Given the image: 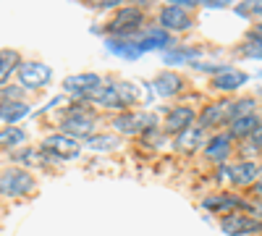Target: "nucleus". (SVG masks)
<instances>
[{
    "instance_id": "nucleus-1",
    "label": "nucleus",
    "mask_w": 262,
    "mask_h": 236,
    "mask_svg": "<svg viewBox=\"0 0 262 236\" xmlns=\"http://www.w3.org/2000/svg\"><path fill=\"white\" fill-rule=\"evenodd\" d=\"M84 100L105 105V108H126V105H134L139 100V90L118 81V84H111V87H100L90 95H84Z\"/></svg>"
},
{
    "instance_id": "nucleus-2",
    "label": "nucleus",
    "mask_w": 262,
    "mask_h": 236,
    "mask_svg": "<svg viewBox=\"0 0 262 236\" xmlns=\"http://www.w3.org/2000/svg\"><path fill=\"white\" fill-rule=\"evenodd\" d=\"M155 123H158V118L152 113H139V111L137 113H121L113 118V126L123 134H142L147 128H155Z\"/></svg>"
},
{
    "instance_id": "nucleus-3",
    "label": "nucleus",
    "mask_w": 262,
    "mask_h": 236,
    "mask_svg": "<svg viewBox=\"0 0 262 236\" xmlns=\"http://www.w3.org/2000/svg\"><path fill=\"white\" fill-rule=\"evenodd\" d=\"M0 189H3L6 197H18V195H27V191L34 189V179L27 174V170H3V179H0Z\"/></svg>"
},
{
    "instance_id": "nucleus-4",
    "label": "nucleus",
    "mask_w": 262,
    "mask_h": 236,
    "mask_svg": "<svg viewBox=\"0 0 262 236\" xmlns=\"http://www.w3.org/2000/svg\"><path fill=\"white\" fill-rule=\"evenodd\" d=\"M221 228L228 236H244V233H259L262 231V221L259 218H249L242 216V212H233V216H226L221 221Z\"/></svg>"
},
{
    "instance_id": "nucleus-5",
    "label": "nucleus",
    "mask_w": 262,
    "mask_h": 236,
    "mask_svg": "<svg viewBox=\"0 0 262 236\" xmlns=\"http://www.w3.org/2000/svg\"><path fill=\"white\" fill-rule=\"evenodd\" d=\"M42 149L45 153H50V155H55V158H76L79 155V142L74 139V137H69V134H53V137H48L45 142H42Z\"/></svg>"
},
{
    "instance_id": "nucleus-6",
    "label": "nucleus",
    "mask_w": 262,
    "mask_h": 236,
    "mask_svg": "<svg viewBox=\"0 0 262 236\" xmlns=\"http://www.w3.org/2000/svg\"><path fill=\"white\" fill-rule=\"evenodd\" d=\"M142 27V11L139 8H121L113 21L107 24V29L116 32V34H137V29Z\"/></svg>"
},
{
    "instance_id": "nucleus-7",
    "label": "nucleus",
    "mask_w": 262,
    "mask_h": 236,
    "mask_svg": "<svg viewBox=\"0 0 262 236\" xmlns=\"http://www.w3.org/2000/svg\"><path fill=\"white\" fill-rule=\"evenodd\" d=\"M50 69L45 66V63H24V66L18 69V79L24 87H42V84H48L50 81Z\"/></svg>"
},
{
    "instance_id": "nucleus-8",
    "label": "nucleus",
    "mask_w": 262,
    "mask_h": 236,
    "mask_svg": "<svg viewBox=\"0 0 262 236\" xmlns=\"http://www.w3.org/2000/svg\"><path fill=\"white\" fill-rule=\"evenodd\" d=\"M63 87L74 92V95H90L95 90H100V76L97 74H76V76H69L63 81Z\"/></svg>"
},
{
    "instance_id": "nucleus-9",
    "label": "nucleus",
    "mask_w": 262,
    "mask_h": 236,
    "mask_svg": "<svg viewBox=\"0 0 262 236\" xmlns=\"http://www.w3.org/2000/svg\"><path fill=\"white\" fill-rule=\"evenodd\" d=\"M160 24H163L165 29H179V32H184V29H189L191 18H189V13H186L184 8H179V6H165V8L160 11Z\"/></svg>"
},
{
    "instance_id": "nucleus-10",
    "label": "nucleus",
    "mask_w": 262,
    "mask_h": 236,
    "mask_svg": "<svg viewBox=\"0 0 262 236\" xmlns=\"http://www.w3.org/2000/svg\"><path fill=\"white\" fill-rule=\"evenodd\" d=\"M191 121H194V111H191V108H186V105H181V108H173V111L165 116V132L181 134V132H186V128L191 126Z\"/></svg>"
},
{
    "instance_id": "nucleus-11",
    "label": "nucleus",
    "mask_w": 262,
    "mask_h": 236,
    "mask_svg": "<svg viewBox=\"0 0 262 236\" xmlns=\"http://www.w3.org/2000/svg\"><path fill=\"white\" fill-rule=\"evenodd\" d=\"M244 84H247V74L233 71V69H223L221 74L215 76L212 87L223 90V92H233V90H238V87H244Z\"/></svg>"
},
{
    "instance_id": "nucleus-12",
    "label": "nucleus",
    "mask_w": 262,
    "mask_h": 236,
    "mask_svg": "<svg viewBox=\"0 0 262 236\" xmlns=\"http://www.w3.org/2000/svg\"><path fill=\"white\" fill-rule=\"evenodd\" d=\"M205 207L207 210H215V212H228V216H233L238 207H249V205L244 200L233 197V195H223V197H207L205 200Z\"/></svg>"
},
{
    "instance_id": "nucleus-13",
    "label": "nucleus",
    "mask_w": 262,
    "mask_h": 236,
    "mask_svg": "<svg viewBox=\"0 0 262 236\" xmlns=\"http://www.w3.org/2000/svg\"><path fill=\"white\" fill-rule=\"evenodd\" d=\"M231 108H233L231 102H215V105H210V108H205L202 118H200L202 126H221L223 121L231 118Z\"/></svg>"
},
{
    "instance_id": "nucleus-14",
    "label": "nucleus",
    "mask_w": 262,
    "mask_h": 236,
    "mask_svg": "<svg viewBox=\"0 0 262 236\" xmlns=\"http://www.w3.org/2000/svg\"><path fill=\"white\" fill-rule=\"evenodd\" d=\"M134 42L139 45V50L144 53V50H155V48L173 45V37H170L168 32H163V29H149L144 37H139V39H134Z\"/></svg>"
},
{
    "instance_id": "nucleus-15",
    "label": "nucleus",
    "mask_w": 262,
    "mask_h": 236,
    "mask_svg": "<svg viewBox=\"0 0 262 236\" xmlns=\"http://www.w3.org/2000/svg\"><path fill=\"white\" fill-rule=\"evenodd\" d=\"M257 174H259V168L254 165V163H249V160H244V163H238L236 168H228V176H231V181L238 186V184H252L254 179H257Z\"/></svg>"
},
{
    "instance_id": "nucleus-16",
    "label": "nucleus",
    "mask_w": 262,
    "mask_h": 236,
    "mask_svg": "<svg viewBox=\"0 0 262 236\" xmlns=\"http://www.w3.org/2000/svg\"><path fill=\"white\" fill-rule=\"evenodd\" d=\"M205 142V134L202 128H186V132L179 134L176 139V149H181V153H194V149H200Z\"/></svg>"
},
{
    "instance_id": "nucleus-17",
    "label": "nucleus",
    "mask_w": 262,
    "mask_h": 236,
    "mask_svg": "<svg viewBox=\"0 0 262 236\" xmlns=\"http://www.w3.org/2000/svg\"><path fill=\"white\" fill-rule=\"evenodd\" d=\"M92 126H95L92 116H84V113H74L71 118L63 121V128H66V134H69V137L71 134H90Z\"/></svg>"
},
{
    "instance_id": "nucleus-18",
    "label": "nucleus",
    "mask_w": 262,
    "mask_h": 236,
    "mask_svg": "<svg viewBox=\"0 0 262 236\" xmlns=\"http://www.w3.org/2000/svg\"><path fill=\"white\" fill-rule=\"evenodd\" d=\"M181 90V76L179 74H173V71H165L155 79V92L168 97V95H176Z\"/></svg>"
},
{
    "instance_id": "nucleus-19",
    "label": "nucleus",
    "mask_w": 262,
    "mask_h": 236,
    "mask_svg": "<svg viewBox=\"0 0 262 236\" xmlns=\"http://www.w3.org/2000/svg\"><path fill=\"white\" fill-rule=\"evenodd\" d=\"M259 128V118L257 116H244V118H236L231 123V137H252Z\"/></svg>"
},
{
    "instance_id": "nucleus-20",
    "label": "nucleus",
    "mask_w": 262,
    "mask_h": 236,
    "mask_svg": "<svg viewBox=\"0 0 262 236\" xmlns=\"http://www.w3.org/2000/svg\"><path fill=\"white\" fill-rule=\"evenodd\" d=\"M27 113H29V105H24V102H3V108H0V118H3V123H16Z\"/></svg>"
},
{
    "instance_id": "nucleus-21",
    "label": "nucleus",
    "mask_w": 262,
    "mask_h": 236,
    "mask_svg": "<svg viewBox=\"0 0 262 236\" xmlns=\"http://www.w3.org/2000/svg\"><path fill=\"white\" fill-rule=\"evenodd\" d=\"M207 158H212V160H226V155L231 153V144H228V137H212L210 142H207Z\"/></svg>"
},
{
    "instance_id": "nucleus-22",
    "label": "nucleus",
    "mask_w": 262,
    "mask_h": 236,
    "mask_svg": "<svg viewBox=\"0 0 262 236\" xmlns=\"http://www.w3.org/2000/svg\"><path fill=\"white\" fill-rule=\"evenodd\" d=\"M18 66V53L16 50H3L0 53V81H8V76H11V71ZM21 69V66H18Z\"/></svg>"
},
{
    "instance_id": "nucleus-23",
    "label": "nucleus",
    "mask_w": 262,
    "mask_h": 236,
    "mask_svg": "<svg viewBox=\"0 0 262 236\" xmlns=\"http://www.w3.org/2000/svg\"><path fill=\"white\" fill-rule=\"evenodd\" d=\"M107 48H111L113 53H118V55H123V58H139V55H142V50H139L137 42H121V39H111V42H107Z\"/></svg>"
},
{
    "instance_id": "nucleus-24",
    "label": "nucleus",
    "mask_w": 262,
    "mask_h": 236,
    "mask_svg": "<svg viewBox=\"0 0 262 236\" xmlns=\"http://www.w3.org/2000/svg\"><path fill=\"white\" fill-rule=\"evenodd\" d=\"M13 160L27 163V165H45V155H42L39 149H24V153H16Z\"/></svg>"
},
{
    "instance_id": "nucleus-25",
    "label": "nucleus",
    "mask_w": 262,
    "mask_h": 236,
    "mask_svg": "<svg viewBox=\"0 0 262 236\" xmlns=\"http://www.w3.org/2000/svg\"><path fill=\"white\" fill-rule=\"evenodd\" d=\"M194 58H200V50H196V48L165 53V63H186V60H194Z\"/></svg>"
},
{
    "instance_id": "nucleus-26",
    "label": "nucleus",
    "mask_w": 262,
    "mask_h": 236,
    "mask_svg": "<svg viewBox=\"0 0 262 236\" xmlns=\"http://www.w3.org/2000/svg\"><path fill=\"white\" fill-rule=\"evenodd\" d=\"M90 147L97 153H107V149L118 147V137H90Z\"/></svg>"
},
{
    "instance_id": "nucleus-27",
    "label": "nucleus",
    "mask_w": 262,
    "mask_h": 236,
    "mask_svg": "<svg viewBox=\"0 0 262 236\" xmlns=\"http://www.w3.org/2000/svg\"><path fill=\"white\" fill-rule=\"evenodd\" d=\"M252 108H254V100H252V97H244V100L233 102V108H231V121L244 118V116H252V113H249Z\"/></svg>"
},
{
    "instance_id": "nucleus-28",
    "label": "nucleus",
    "mask_w": 262,
    "mask_h": 236,
    "mask_svg": "<svg viewBox=\"0 0 262 236\" xmlns=\"http://www.w3.org/2000/svg\"><path fill=\"white\" fill-rule=\"evenodd\" d=\"M24 142V132H18V128H3V134H0V144H3L6 149Z\"/></svg>"
},
{
    "instance_id": "nucleus-29",
    "label": "nucleus",
    "mask_w": 262,
    "mask_h": 236,
    "mask_svg": "<svg viewBox=\"0 0 262 236\" xmlns=\"http://www.w3.org/2000/svg\"><path fill=\"white\" fill-rule=\"evenodd\" d=\"M242 53L249 55V58H262V39H249L242 48Z\"/></svg>"
},
{
    "instance_id": "nucleus-30",
    "label": "nucleus",
    "mask_w": 262,
    "mask_h": 236,
    "mask_svg": "<svg viewBox=\"0 0 262 236\" xmlns=\"http://www.w3.org/2000/svg\"><path fill=\"white\" fill-rule=\"evenodd\" d=\"M252 142H254V147H257V149H262V126H259L257 132L252 134Z\"/></svg>"
},
{
    "instance_id": "nucleus-31",
    "label": "nucleus",
    "mask_w": 262,
    "mask_h": 236,
    "mask_svg": "<svg viewBox=\"0 0 262 236\" xmlns=\"http://www.w3.org/2000/svg\"><path fill=\"white\" fill-rule=\"evenodd\" d=\"M249 210H254L257 216H259V221H262V202H257V205H249Z\"/></svg>"
},
{
    "instance_id": "nucleus-32",
    "label": "nucleus",
    "mask_w": 262,
    "mask_h": 236,
    "mask_svg": "<svg viewBox=\"0 0 262 236\" xmlns=\"http://www.w3.org/2000/svg\"><path fill=\"white\" fill-rule=\"evenodd\" d=\"M254 195H257V197H262V181H259V184L254 186Z\"/></svg>"
}]
</instances>
